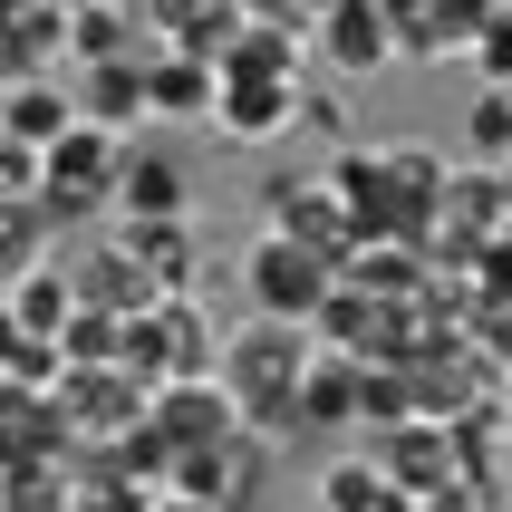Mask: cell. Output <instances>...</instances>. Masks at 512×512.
I'll list each match as a JSON object with an SVG mask.
<instances>
[{"label":"cell","instance_id":"obj_1","mask_svg":"<svg viewBox=\"0 0 512 512\" xmlns=\"http://www.w3.org/2000/svg\"><path fill=\"white\" fill-rule=\"evenodd\" d=\"M300 368H310V329H281V319H252V329H232L213 348V377H223V397L242 406V426L252 435H300Z\"/></svg>","mask_w":512,"mask_h":512},{"label":"cell","instance_id":"obj_2","mask_svg":"<svg viewBox=\"0 0 512 512\" xmlns=\"http://www.w3.org/2000/svg\"><path fill=\"white\" fill-rule=\"evenodd\" d=\"M116 368L136 377V387H184V377H213V319H203L194 290H174L155 300L145 319H126V358Z\"/></svg>","mask_w":512,"mask_h":512},{"label":"cell","instance_id":"obj_3","mask_svg":"<svg viewBox=\"0 0 512 512\" xmlns=\"http://www.w3.org/2000/svg\"><path fill=\"white\" fill-rule=\"evenodd\" d=\"M116 165H126V145L107 126H68V136L39 155V213L49 223H87V213H116Z\"/></svg>","mask_w":512,"mask_h":512},{"label":"cell","instance_id":"obj_4","mask_svg":"<svg viewBox=\"0 0 512 512\" xmlns=\"http://www.w3.org/2000/svg\"><path fill=\"white\" fill-rule=\"evenodd\" d=\"M242 290H252V319H281V329H310L319 300L339 290V261L310 252V242H281V232H261L252 252H242Z\"/></svg>","mask_w":512,"mask_h":512},{"label":"cell","instance_id":"obj_5","mask_svg":"<svg viewBox=\"0 0 512 512\" xmlns=\"http://www.w3.org/2000/svg\"><path fill=\"white\" fill-rule=\"evenodd\" d=\"M223 78V97H213V126H223L232 145H271L290 136L300 116H310V87H300V68H213Z\"/></svg>","mask_w":512,"mask_h":512},{"label":"cell","instance_id":"obj_6","mask_svg":"<svg viewBox=\"0 0 512 512\" xmlns=\"http://www.w3.org/2000/svg\"><path fill=\"white\" fill-rule=\"evenodd\" d=\"M261 232L310 242V252H329V261L358 252V223H348V203L329 194V174H261Z\"/></svg>","mask_w":512,"mask_h":512},{"label":"cell","instance_id":"obj_7","mask_svg":"<svg viewBox=\"0 0 512 512\" xmlns=\"http://www.w3.org/2000/svg\"><path fill=\"white\" fill-rule=\"evenodd\" d=\"M116 213H126V223H194V165H184L174 145H126Z\"/></svg>","mask_w":512,"mask_h":512},{"label":"cell","instance_id":"obj_8","mask_svg":"<svg viewBox=\"0 0 512 512\" xmlns=\"http://www.w3.org/2000/svg\"><path fill=\"white\" fill-rule=\"evenodd\" d=\"M319 58H329V78H377L397 39H387V0H329L319 10Z\"/></svg>","mask_w":512,"mask_h":512},{"label":"cell","instance_id":"obj_9","mask_svg":"<svg viewBox=\"0 0 512 512\" xmlns=\"http://www.w3.org/2000/svg\"><path fill=\"white\" fill-rule=\"evenodd\" d=\"M68 290H78V310H107V319H145L165 290L145 281V261L136 252H116V242H97V252L68 261Z\"/></svg>","mask_w":512,"mask_h":512},{"label":"cell","instance_id":"obj_10","mask_svg":"<svg viewBox=\"0 0 512 512\" xmlns=\"http://www.w3.org/2000/svg\"><path fill=\"white\" fill-rule=\"evenodd\" d=\"M368 416V358H348V348H310V368H300V426H358Z\"/></svg>","mask_w":512,"mask_h":512},{"label":"cell","instance_id":"obj_11","mask_svg":"<svg viewBox=\"0 0 512 512\" xmlns=\"http://www.w3.org/2000/svg\"><path fill=\"white\" fill-rule=\"evenodd\" d=\"M0 310H10V329H20V339L58 348V329L78 319V290H68V261H29L20 281H10V300H0Z\"/></svg>","mask_w":512,"mask_h":512},{"label":"cell","instance_id":"obj_12","mask_svg":"<svg viewBox=\"0 0 512 512\" xmlns=\"http://www.w3.org/2000/svg\"><path fill=\"white\" fill-rule=\"evenodd\" d=\"M223 78H213V58L194 49H155L145 58V116H213Z\"/></svg>","mask_w":512,"mask_h":512},{"label":"cell","instance_id":"obj_13","mask_svg":"<svg viewBox=\"0 0 512 512\" xmlns=\"http://www.w3.org/2000/svg\"><path fill=\"white\" fill-rule=\"evenodd\" d=\"M68 126H78V97H68V87H49V78H20L10 97H0V136L29 145V155H49Z\"/></svg>","mask_w":512,"mask_h":512},{"label":"cell","instance_id":"obj_14","mask_svg":"<svg viewBox=\"0 0 512 512\" xmlns=\"http://www.w3.org/2000/svg\"><path fill=\"white\" fill-rule=\"evenodd\" d=\"M68 97H78V116H87V126H107V136H116V126H136V116H145V58H107V68H87Z\"/></svg>","mask_w":512,"mask_h":512},{"label":"cell","instance_id":"obj_15","mask_svg":"<svg viewBox=\"0 0 512 512\" xmlns=\"http://www.w3.org/2000/svg\"><path fill=\"white\" fill-rule=\"evenodd\" d=\"M126 252L145 261V281L165 290V300L203 281V261H194V223H126Z\"/></svg>","mask_w":512,"mask_h":512},{"label":"cell","instance_id":"obj_16","mask_svg":"<svg viewBox=\"0 0 512 512\" xmlns=\"http://www.w3.org/2000/svg\"><path fill=\"white\" fill-rule=\"evenodd\" d=\"M29 261H49V213H39V194H10L0 203V271L20 281Z\"/></svg>","mask_w":512,"mask_h":512},{"label":"cell","instance_id":"obj_17","mask_svg":"<svg viewBox=\"0 0 512 512\" xmlns=\"http://www.w3.org/2000/svg\"><path fill=\"white\" fill-rule=\"evenodd\" d=\"M319 493H329V512H397V503H387L397 484L377 474V455H368V464H358V455H339L329 474H319Z\"/></svg>","mask_w":512,"mask_h":512},{"label":"cell","instance_id":"obj_18","mask_svg":"<svg viewBox=\"0 0 512 512\" xmlns=\"http://www.w3.org/2000/svg\"><path fill=\"white\" fill-rule=\"evenodd\" d=\"M0 512H78V484L58 464H20V474H0Z\"/></svg>","mask_w":512,"mask_h":512},{"label":"cell","instance_id":"obj_19","mask_svg":"<svg viewBox=\"0 0 512 512\" xmlns=\"http://www.w3.org/2000/svg\"><path fill=\"white\" fill-rule=\"evenodd\" d=\"M464 155L512 165V87H484V97H474V116H464Z\"/></svg>","mask_w":512,"mask_h":512},{"label":"cell","instance_id":"obj_20","mask_svg":"<svg viewBox=\"0 0 512 512\" xmlns=\"http://www.w3.org/2000/svg\"><path fill=\"white\" fill-rule=\"evenodd\" d=\"M474 68H484V87H512V0H493L484 10V29H474Z\"/></svg>","mask_w":512,"mask_h":512},{"label":"cell","instance_id":"obj_21","mask_svg":"<svg viewBox=\"0 0 512 512\" xmlns=\"http://www.w3.org/2000/svg\"><path fill=\"white\" fill-rule=\"evenodd\" d=\"M78 49L87 58H116V20H107V10H87V20H78Z\"/></svg>","mask_w":512,"mask_h":512},{"label":"cell","instance_id":"obj_22","mask_svg":"<svg viewBox=\"0 0 512 512\" xmlns=\"http://www.w3.org/2000/svg\"><path fill=\"white\" fill-rule=\"evenodd\" d=\"M145 512H223V503H203V493H155Z\"/></svg>","mask_w":512,"mask_h":512},{"label":"cell","instance_id":"obj_23","mask_svg":"<svg viewBox=\"0 0 512 512\" xmlns=\"http://www.w3.org/2000/svg\"><path fill=\"white\" fill-rule=\"evenodd\" d=\"M503 493H512V484H503ZM503 512H512V503H503Z\"/></svg>","mask_w":512,"mask_h":512}]
</instances>
